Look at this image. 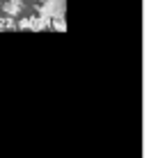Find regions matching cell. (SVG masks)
<instances>
[{
	"mask_svg": "<svg viewBox=\"0 0 149 158\" xmlns=\"http://www.w3.org/2000/svg\"><path fill=\"white\" fill-rule=\"evenodd\" d=\"M64 9H67V0H46L41 7L44 19H62Z\"/></svg>",
	"mask_w": 149,
	"mask_h": 158,
	"instance_id": "obj_1",
	"label": "cell"
},
{
	"mask_svg": "<svg viewBox=\"0 0 149 158\" xmlns=\"http://www.w3.org/2000/svg\"><path fill=\"white\" fill-rule=\"evenodd\" d=\"M21 9V0H9V2H5V12L7 14H16Z\"/></svg>",
	"mask_w": 149,
	"mask_h": 158,
	"instance_id": "obj_2",
	"label": "cell"
},
{
	"mask_svg": "<svg viewBox=\"0 0 149 158\" xmlns=\"http://www.w3.org/2000/svg\"><path fill=\"white\" fill-rule=\"evenodd\" d=\"M53 25H55V30H64V28H67L62 19H55V23H53Z\"/></svg>",
	"mask_w": 149,
	"mask_h": 158,
	"instance_id": "obj_3",
	"label": "cell"
}]
</instances>
